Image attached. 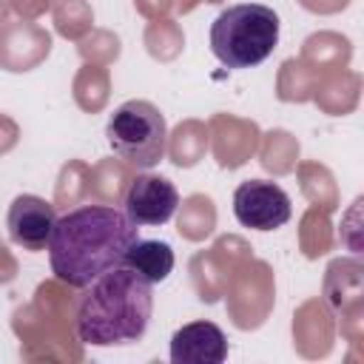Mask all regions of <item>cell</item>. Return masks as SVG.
I'll list each match as a JSON object with an SVG mask.
<instances>
[{
    "label": "cell",
    "instance_id": "1",
    "mask_svg": "<svg viewBox=\"0 0 364 364\" xmlns=\"http://www.w3.org/2000/svg\"><path fill=\"white\" fill-rule=\"evenodd\" d=\"M139 228L114 205H80L57 216L48 239L51 273L68 287H85L102 273L125 264Z\"/></svg>",
    "mask_w": 364,
    "mask_h": 364
},
{
    "label": "cell",
    "instance_id": "2",
    "mask_svg": "<svg viewBox=\"0 0 364 364\" xmlns=\"http://www.w3.org/2000/svg\"><path fill=\"white\" fill-rule=\"evenodd\" d=\"M151 313L154 284L119 264L82 287L74 330L88 347H125L145 336Z\"/></svg>",
    "mask_w": 364,
    "mask_h": 364
},
{
    "label": "cell",
    "instance_id": "3",
    "mask_svg": "<svg viewBox=\"0 0 364 364\" xmlns=\"http://www.w3.org/2000/svg\"><path fill=\"white\" fill-rule=\"evenodd\" d=\"M279 14L264 3H236L210 23V51L228 68H256L279 46Z\"/></svg>",
    "mask_w": 364,
    "mask_h": 364
},
{
    "label": "cell",
    "instance_id": "4",
    "mask_svg": "<svg viewBox=\"0 0 364 364\" xmlns=\"http://www.w3.org/2000/svg\"><path fill=\"white\" fill-rule=\"evenodd\" d=\"M111 151L136 171H151L168 154L165 114L148 100H125L105 125Z\"/></svg>",
    "mask_w": 364,
    "mask_h": 364
},
{
    "label": "cell",
    "instance_id": "5",
    "mask_svg": "<svg viewBox=\"0 0 364 364\" xmlns=\"http://www.w3.org/2000/svg\"><path fill=\"white\" fill-rule=\"evenodd\" d=\"M293 205L282 185L270 179H245L233 191V216L250 230H276L290 222Z\"/></svg>",
    "mask_w": 364,
    "mask_h": 364
},
{
    "label": "cell",
    "instance_id": "6",
    "mask_svg": "<svg viewBox=\"0 0 364 364\" xmlns=\"http://www.w3.org/2000/svg\"><path fill=\"white\" fill-rule=\"evenodd\" d=\"M179 208V191L168 176L136 173L125 191L122 210L136 228H159Z\"/></svg>",
    "mask_w": 364,
    "mask_h": 364
},
{
    "label": "cell",
    "instance_id": "7",
    "mask_svg": "<svg viewBox=\"0 0 364 364\" xmlns=\"http://www.w3.org/2000/svg\"><path fill=\"white\" fill-rule=\"evenodd\" d=\"M54 222H57L54 205L37 193L14 196V202L9 205V216H6L9 239L20 245L23 250H46Z\"/></svg>",
    "mask_w": 364,
    "mask_h": 364
},
{
    "label": "cell",
    "instance_id": "8",
    "mask_svg": "<svg viewBox=\"0 0 364 364\" xmlns=\"http://www.w3.org/2000/svg\"><path fill=\"white\" fill-rule=\"evenodd\" d=\"M228 358V338L213 321H188L171 336L173 364H222Z\"/></svg>",
    "mask_w": 364,
    "mask_h": 364
},
{
    "label": "cell",
    "instance_id": "9",
    "mask_svg": "<svg viewBox=\"0 0 364 364\" xmlns=\"http://www.w3.org/2000/svg\"><path fill=\"white\" fill-rule=\"evenodd\" d=\"M173 247L162 239H136L125 253V264L151 284L165 282L173 270Z\"/></svg>",
    "mask_w": 364,
    "mask_h": 364
}]
</instances>
